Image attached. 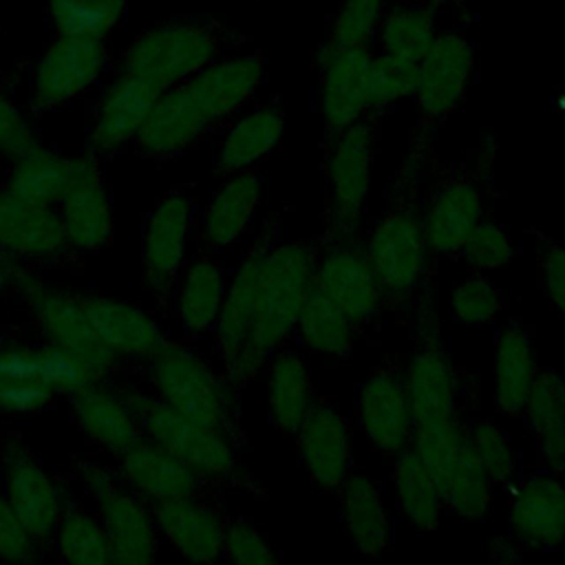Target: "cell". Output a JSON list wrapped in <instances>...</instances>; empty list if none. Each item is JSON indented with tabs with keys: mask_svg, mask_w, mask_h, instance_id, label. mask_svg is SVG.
I'll return each mask as SVG.
<instances>
[{
	"mask_svg": "<svg viewBox=\"0 0 565 565\" xmlns=\"http://www.w3.org/2000/svg\"><path fill=\"white\" fill-rule=\"evenodd\" d=\"M313 271L316 254L309 243L269 245L260 265L249 340L236 362L223 373L236 391L252 382L296 331Z\"/></svg>",
	"mask_w": 565,
	"mask_h": 565,
	"instance_id": "obj_1",
	"label": "cell"
},
{
	"mask_svg": "<svg viewBox=\"0 0 565 565\" xmlns=\"http://www.w3.org/2000/svg\"><path fill=\"white\" fill-rule=\"evenodd\" d=\"M148 391L183 417L236 435V388L183 338H168L143 364Z\"/></svg>",
	"mask_w": 565,
	"mask_h": 565,
	"instance_id": "obj_2",
	"label": "cell"
},
{
	"mask_svg": "<svg viewBox=\"0 0 565 565\" xmlns=\"http://www.w3.org/2000/svg\"><path fill=\"white\" fill-rule=\"evenodd\" d=\"M119 386L139 417L141 435L181 459L205 486L245 479L236 435L183 417L159 402L143 382L124 380Z\"/></svg>",
	"mask_w": 565,
	"mask_h": 565,
	"instance_id": "obj_3",
	"label": "cell"
},
{
	"mask_svg": "<svg viewBox=\"0 0 565 565\" xmlns=\"http://www.w3.org/2000/svg\"><path fill=\"white\" fill-rule=\"evenodd\" d=\"M11 296L33 322L38 340L79 355L97 380L117 373V360L93 331L84 294L49 278L42 269L20 267Z\"/></svg>",
	"mask_w": 565,
	"mask_h": 565,
	"instance_id": "obj_4",
	"label": "cell"
},
{
	"mask_svg": "<svg viewBox=\"0 0 565 565\" xmlns=\"http://www.w3.org/2000/svg\"><path fill=\"white\" fill-rule=\"evenodd\" d=\"M75 481L106 530L113 565H148L159 556L163 543L154 505L119 479L115 463L84 459L75 468Z\"/></svg>",
	"mask_w": 565,
	"mask_h": 565,
	"instance_id": "obj_5",
	"label": "cell"
},
{
	"mask_svg": "<svg viewBox=\"0 0 565 565\" xmlns=\"http://www.w3.org/2000/svg\"><path fill=\"white\" fill-rule=\"evenodd\" d=\"M218 51V38L196 22H168L137 35L121 55L119 71L135 75L159 93L183 84Z\"/></svg>",
	"mask_w": 565,
	"mask_h": 565,
	"instance_id": "obj_6",
	"label": "cell"
},
{
	"mask_svg": "<svg viewBox=\"0 0 565 565\" xmlns=\"http://www.w3.org/2000/svg\"><path fill=\"white\" fill-rule=\"evenodd\" d=\"M375 128L364 117L342 130L327 161L329 230L333 243H353L373 183Z\"/></svg>",
	"mask_w": 565,
	"mask_h": 565,
	"instance_id": "obj_7",
	"label": "cell"
},
{
	"mask_svg": "<svg viewBox=\"0 0 565 565\" xmlns=\"http://www.w3.org/2000/svg\"><path fill=\"white\" fill-rule=\"evenodd\" d=\"M106 66L108 49L102 38L57 33L33 64L31 108L44 115L71 104L102 79Z\"/></svg>",
	"mask_w": 565,
	"mask_h": 565,
	"instance_id": "obj_8",
	"label": "cell"
},
{
	"mask_svg": "<svg viewBox=\"0 0 565 565\" xmlns=\"http://www.w3.org/2000/svg\"><path fill=\"white\" fill-rule=\"evenodd\" d=\"M194 230L196 205L181 188L166 192L148 212L141 232V278L154 300L168 302L181 269L190 260Z\"/></svg>",
	"mask_w": 565,
	"mask_h": 565,
	"instance_id": "obj_9",
	"label": "cell"
},
{
	"mask_svg": "<svg viewBox=\"0 0 565 565\" xmlns=\"http://www.w3.org/2000/svg\"><path fill=\"white\" fill-rule=\"evenodd\" d=\"M0 492L46 550L60 514L73 501L66 483L20 439H7L0 448Z\"/></svg>",
	"mask_w": 565,
	"mask_h": 565,
	"instance_id": "obj_10",
	"label": "cell"
},
{
	"mask_svg": "<svg viewBox=\"0 0 565 565\" xmlns=\"http://www.w3.org/2000/svg\"><path fill=\"white\" fill-rule=\"evenodd\" d=\"M55 210L71 256H93L110 245L115 236V207L95 154H73L71 183Z\"/></svg>",
	"mask_w": 565,
	"mask_h": 565,
	"instance_id": "obj_11",
	"label": "cell"
},
{
	"mask_svg": "<svg viewBox=\"0 0 565 565\" xmlns=\"http://www.w3.org/2000/svg\"><path fill=\"white\" fill-rule=\"evenodd\" d=\"M364 252L384 296L404 298L413 294L430 252L424 221L411 207L386 212L371 230Z\"/></svg>",
	"mask_w": 565,
	"mask_h": 565,
	"instance_id": "obj_12",
	"label": "cell"
},
{
	"mask_svg": "<svg viewBox=\"0 0 565 565\" xmlns=\"http://www.w3.org/2000/svg\"><path fill=\"white\" fill-rule=\"evenodd\" d=\"M84 300L97 340L119 366H143L170 338L159 313L139 300L106 294H84Z\"/></svg>",
	"mask_w": 565,
	"mask_h": 565,
	"instance_id": "obj_13",
	"label": "cell"
},
{
	"mask_svg": "<svg viewBox=\"0 0 565 565\" xmlns=\"http://www.w3.org/2000/svg\"><path fill=\"white\" fill-rule=\"evenodd\" d=\"M0 249L20 267H51L71 256L55 207L26 201L0 185Z\"/></svg>",
	"mask_w": 565,
	"mask_h": 565,
	"instance_id": "obj_14",
	"label": "cell"
},
{
	"mask_svg": "<svg viewBox=\"0 0 565 565\" xmlns=\"http://www.w3.org/2000/svg\"><path fill=\"white\" fill-rule=\"evenodd\" d=\"M360 426L375 452L395 457L413 441V413L404 375L393 364H380L360 386Z\"/></svg>",
	"mask_w": 565,
	"mask_h": 565,
	"instance_id": "obj_15",
	"label": "cell"
},
{
	"mask_svg": "<svg viewBox=\"0 0 565 565\" xmlns=\"http://www.w3.org/2000/svg\"><path fill=\"white\" fill-rule=\"evenodd\" d=\"M159 90L143 79L117 71L102 90L86 135L88 152L106 159L132 146Z\"/></svg>",
	"mask_w": 565,
	"mask_h": 565,
	"instance_id": "obj_16",
	"label": "cell"
},
{
	"mask_svg": "<svg viewBox=\"0 0 565 565\" xmlns=\"http://www.w3.org/2000/svg\"><path fill=\"white\" fill-rule=\"evenodd\" d=\"M154 519L161 543L179 558L201 565L223 561L227 516L205 492L154 505Z\"/></svg>",
	"mask_w": 565,
	"mask_h": 565,
	"instance_id": "obj_17",
	"label": "cell"
},
{
	"mask_svg": "<svg viewBox=\"0 0 565 565\" xmlns=\"http://www.w3.org/2000/svg\"><path fill=\"white\" fill-rule=\"evenodd\" d=\"M71 415L95 450L108 457L121 455L141 437V426L135 408L126 399L119 382L110 377L90 380L82 391L68 397Z\"/></svg>",
	"mask_w": 565,
	"mask_h": 565,
	"instance_id": "obj_18",
	"label": "cell"
},
{
	"mask_svg": "<svg viewBox=\"0 0 565 565\" xmlns=\"http://www.w3.org/2000/svg\"><path fill=\"white\" fill-rule=\"evenodd\" d=\"M294 437L313 486L322 492H338L351 470L353 455L351 430L340 408L329 399L313 402Z\"/></svg>",
	"mask_w": 565,
	"mask_h": 565,
	"instance_id": "obj_19",
	"label": "cell"
},
{
	"mask_svg": "<svg viewBox=\"0 0 565 565\" xmlns=\"http://www.w3.org/2000/svg\"><path fill=\"white\" fill-rule=\"evenodd\" d=\"M510 530L521 547L554 550L565 543V481L545 470L514 479Z\"/></svg>",
	"mask_w": 565,
	"mask_h": 565,
	"instance_id": "obj_20",
	"label": "cell"
},
{
	"mask_svg": "<svg viewBox=\"0 0 565 565\" xmlns=\"http://www.w3.org/2000/svg\"><path fill=\"white\" fill-rule=\"evenodd\" d=\"M475 68L472 44L459 33H437L417 62L415 97L426 119H444L466 95Z\"/></svg>",
	"mask_w": 565,
	"mask_h": 565,
	"instance_id": "obj_21",
	"label": "cell"
},
{
	"mask_svg": "<svg viewBox=\"0 0 565 565\" xmlns=\"http://www.w3.org/2000/svg\"><path fill=\"white\" fill-rule=\"evenodd\" d=\"M313 282L355 327L369 322L384 298L366 252L353 243H333L316 260Z\"/></svg>",
	"mask_w": 565,
	"mask_h": 565,
	"instance_id": "obj_22",
	"label": "cell"
},
{
	"mask_svg": "<svg viewBox=\"0 0 565 565\" xmlns=\"http://www.w3.org/2000/svg\"><path fill=\"white\" fill-rule=\"evenodd\" d=\"M227 289V274L214 252L190 256L181 269L170 298V316L179 329V338L196 340L212 335Z\"/></svg>",
	"mask_w": 565,
	"mask_h": 565,
	"instance_id": "obj_23",
	"label": "cell"
},
{
	"mask_svg": "<svg viewBox=\"0 0 565 565\" xmlns=\"http://www.w3.org/2000/svg\"><path fill=\"white\" fill-rule=\"evenodd\" d=\"M113 463L119 479L152 505L201 494L207 488L181 459L143 435L117 455Z\"/></svg>",
	"mask_w": 565,
	"mask_h": 565,
	"instance_id": "obj_24",
	"label": "cell"
},
{
	"mask_svg": "<svg viewBox=\"0 0 565 565\" xmlns=\"http://www.w3.org/2000/svg\"><path fill=\"white\" fill-rule=\"evenodd\" d=\"M263 57L258 53H243L221 60L214 57L183 84L214 128L252 102L263 82Z\"/></svg>",
	"mask_w": 565,
	"mask_h": 565,
	"instance_id": "obj_25",
	"label": "cell"
},
{
	"mask_svg": "<svg viewBox=\"0 0 565 565\" xmlns=\"http://www.w3.org/2000/svg\"><path fill=\"white\" fill-rule=\"evenodd\" d=\"M210 128L185 84H177L159 93L132 146L143 157L163 161L185 152Z\"/></svg>",
	"mask_w": 565,
	"mask_h": 565,
	"instance_id": "obj_26",
	"label": "cell"
},
{
	"mask_svg": "<svg viewBox=\"0 0 565 565\" xmlns=\"http://www.w3.org/2000/svg\"><path fill=\"white\" fill-rule=\"evenodd\" d=\"M260 199L263 183L254 170L225 174L196 223L203 247L216 254L236 245L252 227Z\"/></svg>",
	"mask_w": 565,
	"mask_h": 565,
	"instance_id": "obj_27",
	"label": "cell"
},
{
	"mask_svg": "<svg viewBox=\"0 0 565 565\" xmlns=\"http://www.w3.org/2000/svg\"><path fill=\"white\" fill-rule=\"evenodd\" d=\"M267 249H269V245L265 241H260L254 249H249L243 256L241 265L227 278L223 307H221L218 320L212 331L214 351H216L223 373L236 362V358L241 355V351L245 349V344L249 340L254 307H256L258 276H260V265H263Z\"/></svg>",
	"mask_w": 565,
	"mask_h": 565,
	"instance_id": "obj_28",
	"label": "cell"
},
{
	"mask_svg": "<svg viewBox=\"0 0 565 565\" xmlns=\"http://www.w3.org/2000/svg\"><path fill=\"white\" fill-rule=\"evenodd\" d=\"M404 384L413 426L457 417V373L439 338H428L413 353L404 371Z\"/></svg>",
	"mask_w": 565,
	"mask_h": 565,
	"instance_id": "obj_29",
	"label": "cell"
},
{
	"mask_svg": "<svg viewBox=\"0 0 565 565\" xmlns=\"http://www.w3.org/2000/svg\"><path fill=\"white\" fill-rule=\"evenodd\" d=\"M483 218V199L475 181L452 177L437 185L424 214L428 249L439 256L459 254L470 232Z\"/></svg>",
	"mask_w": 565,
	"mask_h": 565,
	"instance_id": "obj_30",
	"label": "cell"
},
{
	"mask_svg": "<svg viewBox=\"0 0 565 565\" xmlns=\"http://www.w3.org/2000/svg\"><path fill=\"white\" fill-rule=\"evenodd\" d=\"M373 55L366 46L338 51L320 62L322 66V117L329 135L338 137L369 110L366 73Z\"/></svg>",
	"mask_w": 565,
	"mask_h": 565,
	"instance_id": "obj_31",
	"label": "cell"
},
{
	"mask_svg": "<svg viewBox=\"0 0 565 565\" xmlns=\"http://www.w3.org/2000/svg\"><path fill=\"white\" fill-rule=\"evenodd\" d=\"M40 377V340L4 335L0 349V415L35 417L55 404Z\"/></svg>",
	"mask_w": 565,
	"mask_h": 565,
	"instance_id": "obj_32",
	"label": "cell"
},
{
	"mask_svg": "<svg viewBox=\"0 0 565 565\" xmlns=\"http://www.w3.org/2000/svg\"><path fill=\"white\" fill-rule=\"evenodd\" d=\"M340 512L351 543L362 556H380L391 547V521L380 486L364 470H349L338 488Z\"/></svg>",
	"mask_w": 565,
	"mask_h": 565,
	"instance_id": "obj_33",
	"label": "cell"
},
{
	"mask_svg": "<svg viewBox=\"0 0 565 565\" xmlns=\"http://www.w3.org/2000/svg\"><path fill=\"white\" fill-rule=\"evenodd\" d=\"M523 413L545 470L565 475V375L539 369Z\"/></svg>",
	"mask_w": 565,
	"mask_h": 565,
	"instance_id": "obj_34",
	"label": "cell"
},
{
	"mask_svg": "<svg viewBox=\"0 0 565 565\" xmlns=\"http://www.w3.org/2000/svg\"><path fill=\"white\" fill-rule=\"evenodd\" d=\"M265 366L269 419L285 437H294L316 402L311 369L300 351L282 347Z\"/></svg>",
	"mask_w": 565,
	"mask_h": 565,
	"instance_id": "obj_35",
	"label": "cell"
},
{
	"mask_svg": "<svg viewBox=\"0 0 565 565\" xmlns=\"http://www.w3.org/2000/svg\"><path fill=\"white\" fill-rule=\"evenodd\" d=\"M285 117L274 104H260L232 121L216 150V170L234 174L252 170L282 139Z\"/></svg>",
	"mask_w": 565,
	"mask_h": 565,
	"instance_id": "obj_36",
	"label": "cell"
},
{
	"mask_svg": "<svg viewBox=\"0 0 565 565\" xmlns=\"http://www.w3.org/2000/svg\"><path fill=\"white\" fill-rule=\"evenodd\" d=\"M73 174V154L35 143L9 161L2 185L40 205L55 207L64 196Z\"/></svg>",
	"mask_w": 565,
	"mask_h": 565,
	"instance_id": "obj_37",
	"label": "cell"
},
{
	"mask_svg": "<svg viewBox=\"0 0 565 565\" xmlns=\"http://www.w3.org/2000/svg\"><path fill=\"white\" fill-rule=\"evenodd\" d=\"M536 353L532 338L519 324L505 327L494 349V402L499 413L516 417L523 413L536 380Z\"/></svg>",
	"mask_w": 565,
	"mask_h": 565,
	"instance_id": "obj_38",
	"label": "cell"
},
{
	"mask_svg": "<svg viewBox=\"0 0 565 565\" xmlns=\"http://www.w3.org/2000/svg\"><path fill=\"white\" fill-rule=\"evenodd\" d=\"M46 552L68 565H113L106 530L86 501H71L60 514Z\"/></svg>",
	"mask_w": 565,
	"mask_h": 565,
	"instance_id": "obj_39",
	"label": "cell"
},
{
	"mask_svg": "<svg viewBox=\"0 0 565 565\" xmlns=\"http://www.w3.org/2000/svg\"><path fill=\"white\" fill-rule=\"evenodd\" d=\"M393 486L402 516L419 532H435L446 512L441 492L413 446L395 455Z\"/></svg>",
	"mask_w": 565,
	"mask_h": 565,
	"instance_id": "obj_40",
	"label": "cell"
},
{
	"mask_svg": "<svg viewBox=\"0 0 565 565\" xmlns=\"http://www.w3.org/2000/svg\"><path fill=\"white\" fill-rule=\"evenodd\" d=\"M296 331L309 351L331 358H347L355 340V324L316 282L307 291Z\"/></svg>",
	"mask_w": 565,
	"mask_h": 565,
	"instance_id": "obj_41",
	"label": "cell"
},
{
	"mask_svg": "<svg viewBox=\"0 0 565 565\" xmlns=\"http://www.w3.org/2000/svg\"><path fill=\"white\" fill-rule=\"evenodd\" d=\"M492 488L494 486L466 435V441L439 488L444 505L463 521H481L490 514Z\"/></svg>",
	"mask_w": 565,
	"mask_h": 565,
	"instance_id": "obj_42",
	"label": "cell"
},
{
	"mask_svg": "<svg viewBox=\"0 0 565 565\" xmlns=\"http://www.w3.org/2000/svg\"><path fill=\"white\" fill-rule=\"evenodd\" d=\"M377 33L382 53L408 62H419L437 35L433 13L415 4L393 7L386 15H382Z\"/></svg>",
	"mask_w": 565,
	"mask_h": 565,
	"instance_id": "obj_43",
	"label": "cell"
},
{
	"mask_svg": "<svg viewBox=\"0 0 565 565\" xmlns=\"http://www.w3.org/2000/svg\"><path fill=\"white\" fill-rule=\"evenodd\" d=\"M128 0H46L57 33L106 38L126 13Z\"/></svg>",
	"mask_w": 565,
	"mask_h": 565,
	"instance_id": "obj_44",
	"label": "cell"
},
{
	"mask_svg": "<svg viewBox=\"0 0 565 565\" xmlns=\"http://www.w3.org/2000/svg\"><path fill=\"white\" fill-rule=\"evenodd\" d=\"M382 4L384 0H342V7L333 18L329 40L318 51V62L344 49L366 46L377 33Z\"/></svg>",
	"mask_w": 565,
	"mask_h": 565,
	"instance_id": "obj_45",
	"label": "cell"
},
{
	"mask_svg": "<svg viewBox=\"0 0 565 565\" xmlns=\"http://www.w3.org/2000/svg\"><path fill=\"white\" fill-rule=\"evenodd\" d=\"M466 435L492 486H512L516 479V455L505 428L494 419H477L466 426Z\"/></svg>",
	"mask_w": 565,
	"mask_h": 565,
	"instance_id": "obj_46",
	"label": "cell"
},
{
	"mask_svg": "<svg viewBox=\"0 0 565 565\" xmlns=\"http://www.w3.org/2000/svg\"><path fill=\"white\" fill-rule=\"evenodd\" d=\"M415 86H417V62H408L388 53L373 57L366 73L369 110H375L402 97L415 95Z\"/></svg>",
	"mask_w": 565,
	"mask_h": 565,
	"instance_id": "obj_47",
	"label": "cell"
},
{
	"mask_svg": "<svg viewBox=\"0 0 565 565\" xmlns=\"http://www.w3.org/2000/svg\"><path fill=\"white\" fill-rule=\"evenodd\" d=\"M505 294L486 276H468L452 287V316L468 327L490 324L503 309Z\"/></svg>",
	"mask_w": 565,
	"mask_h": 565,
	"instance_id": "obj_48",
	"label": "cell"
},
{
	"mask_svg": "<svg viewBox=\"0 0 565 565\" xmlns=\"http://www.w3.org/2000/svg\"><path fill=\"white\" fill-rule=\"evenodd\" d=\"M40 377H42V384L57 399L60 397L68 399L77 391H82L90 380H97L79 355L42 340H40Z\"/></svg>",
	"mask_w": 565,
	"mask_h": 565,
	"instance_id": "obj_49",
	"label": "cell"
},
{
	"mask_svg": "<svg viewBox=\"0 0 565 565\" xmlns=\"http://www.w3.org/2000/svg\"><path fill=\"white\" fill-rule=\"evenodd\" d=\"M274 543L258 525L247 519H227L223 539V561L234 565H274L278 563Z\"/></svg>",
	"mask_w": 565,
	"mask_h": 565,
	"instance_id": "obj_50",
	"label": "cell"
},
{
	"mask_svg": "<svg viewBox=\"0 0 565 565\" xmlns=\"http://www.w3.org/2000/svg\"><path fill=\"white\" fill-rule=\"evenodd\" d=\"M459 254L475 269H497L514 258V243L505 227L494 221L481 218L466 238Z\"/></svg>",
	"mask_w": 565,
	"mask_h": 565,
	"instance_id": "obj_51",
	"label": "cell"
},
{
	"mask_svg": "<svg viewBox=\"0 0 565 565\" xmlns=\"http://www.w3.org/2000/svg\"><path fill=\"white\" fill-rule=\"evenodd\" d=\"M44 552V545L31 534L20 514L0 492V563H31Z\"/></svg>",
	"mask_w": 565,
	"mask_h": 565,
	"instance_id": "obj_52",
	"label": "cell"
},
{
	"mask_svg": "<svg viewBox=\"0 0 565 565\" xmlns=\"http://www.w3.org/2000/svg\"><path fill=\"white\" fill-rule=\"evenodd\" d=\"M40 143L31 115L0 90V157L11 161Z\"/></svg>",
	"mask_w": 565,
	"mask_h": 565,
	"instance_id": "obj_53",
	"label": "cell"
},
{
	"mask_svg": "<svg viewBox=\"0 0 565 565\" xmlns=\"http://www.w3.org/2000/svg\"><path fill=\"white\" fill-rule=\"evenodd\" d=\"M536 263L550 305L565 318V245L541 236L536 247Z\"/></svg>",
	"mask_w": 565,
	"mask_h": 565,
	"instance_id": "obj_54",
	"label": "cell"
},
{
	"mask_svg": "<svg viewBox=\"0 0 565 565\" xmlns=\"http://www.w3.org/2000/svg\"><path fill=\"white\" fill-rule=\"evenodd\" d=\"M488 558L494 563H516L521 561V545L510 539L497 536L490 545H488Z\"/></svg>",
	"mask_w": 565,
	"mask_h": 565,
	"instance_id": "obj_55",
	"label": "cell"
},
{
	"mask_svg": "<svg viewBox=\"0 0 565 565\" xmlns=\"http://www.w3.org/2000/svg\"><path fill=\"white\" fill-rule=\"evenodd\" d=\"M18 271H20V265L7 252L0 249V300L13 294Z\"/></svg>",
	"mask_w": 565,
	"mask_h": 565,
	"instance_id": "obj_56",
	"label": "cell"
},
{
	"mask_svg": "<svg viewBox=\"0 0 565 565\" xmlns=\"http://www.w3.org/2000/svg\"><path fill=\"white\" fill-rule=\"evenodd\" d=\"M2 342H4V333L0 331V349H2Z\"/></svg>",
	"mask_w": 565,
	"mask_h": 565,
	"instance_id": "obj_57",
	"label": "cell"
}]
</instances>
